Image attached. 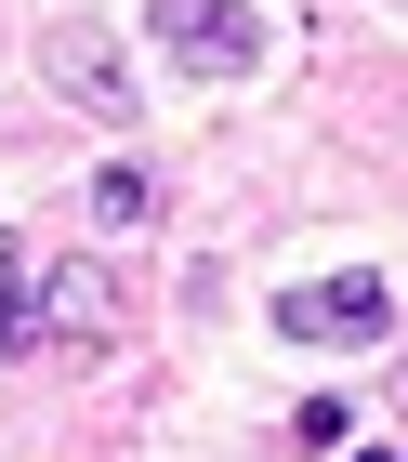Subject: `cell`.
I'll return each mask as SVG.
<instances>
[{
	"instance_id": "2",
	"label": "cell",
	"mask_w": 408,
	"mask_h": 462,
	"mask_svg": "<svg viewBox=\"0 0 408 462\" xmlns=\"http://www.w3.org/2000/svg\"><path fill=\"white\" fill-rule=\"evenodd\" d=\"M145 27L171 40V67H198V79H250L264 67V14L250 0H159Z\"/></svg>"
},
{
	"instance_id": "5",
	"label": "cell",
	"mask_w": 408,
	"mask_h": 462,
	"mask_svg": "<svg viewBox=\"0 0 408 462\" xmlns=\"http://www.w3.org/2000/svg\"><path fill=\"white\" fill-rule=\"evenodd\" d=\"M0 356H40V251L0 238Z\"/></svg>"
},
{
	"instance_id": "4",
	"label": "cell",
	"mask_w": 408,
	"mask_h": 462,
	"mask_svg": "<svg viewBox=\"0 0 408 462\" xmlns=\"http://www.w3.org/2000/svg\"><path fill=\"white\" fill-rule=\"evenodd\" d=\"M119 330V291H105V264H53L40 278V356H79Z\"/></svg>"
},
{
	"instance_id": "3",
	"label": "cell",
	"mask_w": 408,
	"mask_h": 462,
	"mask_svg": "<svg viewBox=\"0 0 408 462\" xmlns=\"http://www.w3.org/2000/svg\"><path fill=\"white\" fill-rule=\"evenodd\" d=\"M40 79H53L67 106H93V119H132V67H119L105 27H53V40H40Z\"/></svg>"
},
{
	"instance_id": "6",
	"label": "cell",
	"mask_w": 408,
	"mask_h": 462,
	"mask_svg": "<svg viewBox=\"0 0 408 462\" xmlns=\"http://www.w3.org/2000/svg\"><path fill=\"white\" fill-rule=\"evenodd\" d=\"M145 212H159V172H145V159H105V172H93V225H105V238H132Z\"/></svg>"
},
{
	"instance_id": "1",
	"label": "cell",
	"mask_w": 408,
	"mask_h": 462,
	"mask_svg": "<svg viewBox=\"0 0 408 462\" xmlns=\"http://www.w3.org/2000/svg\"><path fill=\"white\" fill-rule=\"evenodd\" d=\"M382 318H395V278H382V264H342V278H290L277 291V330H290V344H382Z\"/></svg>"
}]
</instances>
